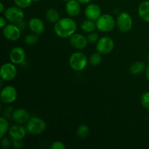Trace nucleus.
Masks as SVG:
<instances>
[{
    "label": "nucleus",
    "mask_w": 149,
    "mask_h": 149,
    "mask_svg": "<svg viewBox=\"0 0 149 149\" xmlns=\"http://www.w3.org/2000/svg\"><path fill=\"white\" fill-rule=\"evenodd\" d=\"M17 74V70L14 63H4L0 69V77L4 81H12L16 77Z\"/></svg>",
    "instance_id": "6e6552de"
},
{
    "label": "nucleus",
    "mask_w": 149,
    "mask_h": 149,
    "mask_svg": "<svg viewBox=\"0 0 149 149\" xmlns=\"http://www.w3.org/2000/svg\"><path fill=\"white\" fill-rule=\"evenodd\" d=\"M26 52L20 47H15L11 49L9 55L10 62L15 65H20L26 60Z\"/></svg>",
    "instance_id": "9b49d317"
},
{
    "label": "nucleus",
    "mask_w": 149,
    "mask_h": 149,
    "mask_svg": "<svg viewBox=\"0 0 149 149\" xmlns=\"http://www.w3.org/2000/svg\"><path fill=\"white\" fill-rule=\"evenodd\" d=\"M89 62H90V65L93 66H97V65H100L102 62L101 54L99 53L98 52L92 54L89 59Z\"/></svg>",
    "instance_id": "b1692460"
},
{
    "label": "nucleus",
    "mask_w": 149,
    "mask_h": 149,
    "mask_svg": "<svg viewBox=\"0 0 149 149\" xmlns=\"http://www.w3.org/2000/svg\"><path fill=\"white\" fill-rule=\"evenodd\" d=\"M4 15L7 21L17 24L24 19V12L23 9L18 7H10L4 12Z\"/></svg>",
    "instance_id": "39448f33"
},
{
    "label": "nucleus",
    "mask_w": 149,
    "mask_h": 149,
    "mask_svg": "<svg viewBox=\"0 0 149 149\" xmlns=\"http://www.w3.org/2000/svg\"><path fill=\"white\" fill-rule=\"evenodd\" d=\"M70 43L75 49H83L87 46L88 40L84 35L75 33L70 37Z\"/></svg>",
    "instance_id": "f8f14e48"
},
{
    "label": "nucleus",
    "mask_w": 149,
    "mask_h": 149,
    "mask_svg": "<svg viewBox=\"0 0 149 149\" xmlns=\"http://www.w3.org/2000/svg\"><path fill=\"white\" fill-rule=\"evenodd\" d=\"M12 141H13V146H14L15 148H20L23 147V140L12 139Z\"/></svg>",
    "instance_id": "7c9ffc66"
},
{
    "label": "nucleus",
    "mask_w": 149,
    "mask_h": 149,
    "mask_svg": "<svg viewBox=\"0 0 149 149\" xmlns=\"http://www.w3.org/2000/svg\"><path fill=\"white\" fill-rule=\"evenodd\" d=\"M12 143H13V141L11 142L10 138H7V137H3V138H1V146H2L4 148H10L12 145Z\"/></svg>",
    "instance_id": "c756f323"
},
{
    "label": "nucleus",
    "mask_w": 149,
    "mask_h": 149,
    "mask_svg": "<svg viewBox=\"0 0 149 149\" xmlns=\"http://www.w3.org/2000/svg\"><path fill=\"white\" fill-rule=\"evenodd\" d=\"M89 134H90V128L87 125H81L77 128V135L79 138L84 139L88 137Z\"/></svg>",
    "instance_id": "4be33fe9"
},
{
    "label": "nucleus",
    "mask_w": 149,
    "mask_h": 149,
    "mask_svg": "<svg viewBox=\"0 0 149 149\" xmlns=\"http://www.w3.org/2000/svg\"><path fill=\"white\" fill-rule=\"evenodd\" d=\"M46 127V122L39 117H31L26 123L28 132L33 135H39L43 133Z\"/></svg>",
    "instance_id": "f03ea898"
},
{
    "label": "nucleus",
    "mask_w": 149,
    "mask_h": 149,
    "mask_svg": "<svg viewBox=\"0 0 149 149\" xmlns=\"http://www.w3.org/2000/svg\"><path fill=\"white\" fill-rule=\"evenodd\" d=\"M62 1H69V0H62Z\"/></svg>",
    "instance_id": "4c0bfd02"
},
{
    "label": "nucleus",
    "mask_w": 149,
    "mask_h": 149,
    "mask_svg": "<svg viewBox=\"0 0 149 149\" xmlns=\"http://www.w3.org/2000/svg\"><path fill=\"white\" fill-rule=\"evenodd\" d=\"M27 132L26 128L23 127V126L17 124V125H13L11 127H10L8 132L9 135L12 139L23 140L26 136Z\"/></svg>",
    "instance_id": "2eb2a0df"
},
{
    "label": "nucleus",
    "mask_w": 149,
    "mask_h": 149,
    "mask_svg": "<svg viewBox=\"0 0 149 149\" xmlns=\"http://www.w3.org/2000/svg\"><path fill=\"white\" fill-rule=\"evenodd\" d=\"M80 4H88V3L91 2L93 0H77Z\"/></svg>",
    "instance_id": "72a5a7b5"
},
{
    "label": "nucleus",
    "mask_w": 149,
    "mask_h": 149,
    "mask_svg": "<svg viewBox=\"0 0 149 149\" xmlns=\"http://www.w3.org/2000/svg\"><path fill=\"white\" fill-rule=\"evenodd\" d=\"M3 35L7 40L15 42L21 36V30L16 24L11 23L3 28Z\"/></svg>",
    "instance_id": "9d476101"
},
{
    "label": "nucleus",
    "mask_w": 149,
    "mask_h": 149,
    "mask_svg": "<svg viewBox=\"0 0 149 149\" xmlns=\"http://www.w3.org/2000/svg\"><path fill=\"white\" fill-rule=\"evenodd\" d=\"M65 11L69 17H77L81 13L80 3L77 0H69V1H66Z\"/></svg>",
    "instance_id": "dca6fc26"
},
{
    "label": "nucleus",
    "mask_w": 149,
    "mask_h": 149,
    "mask_svg": "<svg viewBox=\"0 0 149 149\" xmlns=\"http://www.w3.org/2000/svg\"><path fill=\"white\" fill-rule=\"evenodd\" d=\"M114 48L113 40L109 36H103L100 38L96 44V50L101 55L109 54Z\"/></svg>",
    "instance_id": "0eeeda50"
},
{
    "label": "nucleus",
    "mask_w": 149,
    "mask_h": 149,
    "mask_svg": "<svg viewBox=\"0 0 149 149\" xmlns=\"http://www.w3.org/2000/svg\"><path fill=\"white\" fill-rule=\"evenodd\" d=\"M16 25H17V26H18L19 28H20V30H23V29H26V23H25V22L23 21V20H22V21L20 22V23H17V24H16Z\"/></svg>",
    "instance_id": "473e14b6"
},
{
    "label": "nucleus",
    "mask_w": 149,
    "mask_h": 149,
    "mask_svg": "<svg viewBox=\"0 0 149 149\" xmlns=\"http://www.w3.org/2000/svg\"><path fill=\"white\" fill-rule=\"evenodd\" d=\"M10 127H9V123L6 118L1 117L0 118V138H2L4 135L9 132Z\"/></svg>",
    "instance_id": "5701e85b"
},
{
    "label": "nucleus",
    "mask_w": 149,
    "mask_h": 149,
    "mask_svg": "<svg viewBox=\"0 0 149 149\" xmlns=\"http://www.w3.org/2000/svg\"><path fill=\"white\" fill-rule=\"evenodd\" d=\"M29 28L33 33L40 35L45 31V23L43 20L38 17H33L29 22Z\"/></svg>",
    "instance_id": "f3484780"
},
{
    "label": "nucleus",
    "mask_w": 149,
    "mask_h": 149,
    "mask_svg": "<svg viewBox=\"0 0 149 149\" xmlns=\"http://www.w3.org/2000/svg\"><path fill=\"white\" fill-rule=\"evenodd\" d=\"M81 29L86 33H91L94 31L97 27H96V23L93 20L87 19L84 20L81 24Z\"/></svg>",
    "instance_id": "412c9836"
},
{
    "label": "nucleus",
    "mask_w": 149,
    "mask_h": 149,
    "mask_svg": "<svg viewBox=\"0 0 149 149\" xmlns=\"http://www.w3.org/2000/svg\"><path fill=\"white\" fill-rule=\"evenodd\" d=\"M84 15H85L87 19L96 21L102 15L101 9L97 4H90L86 7L85 10H84Z\"/></svg>",
    "instance_id": "ddd939ff"
},
{
    "label": "nucleus",
    "mask_w": 149,
    "mask_h": 149,
    "mask_svg": "<svg viewBox=\"0 0 149 149\" xmlns=\"http://www.w3.org/2000/svg\"><path fill=\"white\" fill-rule=\"evenodd\" d=\"M132 18L129 13L123 12L118 15L116 19V26L121 32L127 33L130 31L132 29Z\"/></svg>",
    "instance_id": "423d86ee"
},
{
    "label": "nucleus",
    "mask_w": 149,
    "mask_h": 149,
    "mask_svg": "<svg viewBox=\"0 0 149 149\" xmlns=\"http://www.w3.org/2000/svg\"><path fill=\"white\" fill-rule=\"evenodd\" d=\"M87 58L83 52H76L69 58V65L73 70L81 71L87 67Z\"/></svg>",
    "instance_id": "20e7f679"
},
{
    "label": "nucleus",
    "mask_w": 149,
    "mask_h": 149,
    "mask_svg": "<svg viewBox=\"0 0 149 149\" xmlns=\"http://www.w3.org/2000/svg\"><path fill=\"white\" fill-rule=\"evenodd\" d=\"M141 102L142 106L145 109H149V91L146 92L142 95L141 98Z\"/></svg>",
    "instance_id": "bb28decb"
},
{
    "label": "nucleus",
    "mask_w": 149,
    "mask_h": 149,
    "mask_svg": "<svg viewBox=\"0 0 149 149\" xmlns=\"http://www.w3.org/2000/svg\"><path fill=\"white\" fill-rule=\"evenodd\" d=\"M12 118L15 123L19 125L27 123L31 119L29 111L24 109H17L15 110L12 114Z\"/></svg>",
    "instance_id": "4468645a"
},
{
    "label": "nucleus",
    "mask_w": 149,
    "mask_h": 149,
    "mask_svg": "<svg viewBox=\"0 0 149 149\" xmlns=\"http://www.w3.org/2000/svg\"><path fill=\"white\" fill-rule=\"evenodd\" d=\"M17 97L16 89L11 85L5 86L1 91V100L5 104H11L14 103Z\"/></svg>",
    "instance_id": "1a4fd4ad"
},
{
    "label": "nucleus",
    "mask_w": 149,
    "mask_h": 149,
    "mask_svg": "<svg viewBox=\"0 0 149 149\" xmlns=\"http://www.w3.org/2000/svg\"><path fill=\"white\" fill-rule=\"evenodd\" d=\"M39 40V38H38L37 34H35V33H31V34H29L25 37V42H26L27 45H33L35 44H36Z\"/></svg>",
    "instance_id": "393cba45"
},
{
    "label": "nucleus",
    "mask_w": 149,
    "mask_h": 149,
    "mask_svg": "<svg viewBox=\"0 0 149 149\" xmlns=\"http://www.w3.org/2000/svg\"><path fill=\"white\" fill-rule=\"evenodd\" d=\"M0 7H1V8H0V13H3V12H4V4H3L2 2H0Z\"/></svg>",
    "instance_id": "c9c22d12"
},
{
    "label": "nucleus",
    "mask_w": 149,
    "mask_h": 149,
    "mask_svg": "<svg viewBox=\"0 0 149 149\" xmlns=\"http://www.w3.org/2000/svg\"><path fill=\"white\" fill-rule=\"evenodd\" d=\"M146 79L149 81V65L147 67L146 69Z\"/></svg>",
    "instance_id": "f704fd0d"
},
{
    "label": "nucleus",
    "mask_w": 149,
    "mask_h": 149,
    "mask_svg": "<svg viewBox=\"0 0 149 149\" xmlns=\"http://www.w3.org/2000/svg\"><path fill=\"white\" fill-rule=\"evenodd\" d=\"M138 13L143 20L149 23V1H144L140 4Z\"/></svg>",
    "instance_id": "a211bd4d"
},
{
    "label": "nucleus",
    "mask_w": 149,
    "mask_h": 149,
    "mask_svg": "<svg viewBox=\"0 0 149 149\" xmlns=\"http://www.w3.org/2000/svg\"><path fill=\"white\" fill-rule=\"evenodd\" d=\"M39 0H32V1H33V2H37V1H39Z\"/></svg>",
    "instance_id": "e433bc0d"
},
{
    "label": "nucleus",
    "mask_w": 149,
    "mask_h": 149,
    "mask_svg": "<svg viewBox=\"0 0 149 149\" xmlns=\"http://www.w3.org/2000/svg\"><path fill=\"white\" fill-rule=\"evenodd\" d=\"M146 70V64L142 61H138L130 65L129 68V71L130 74L133 75H138L141 73L143 72Z\"/></svg>",
    "instance_id": "aec40b11"
},
{
    "label": "nucleus",
    "mask_w": 149,
    "mask_h": 149,
    "mask_svg": "<svg viewBox=\"0 0 149 149\" xmlns=\"http://www.w3.org/2000/svg\"><path fill=\"white\" fill-rule=\"evenodd\" d=\"M77 29V23L71 17L61 18L54 26L55 34L61 38H70L76 33Z\"/></svg>",
    "instance_id": "f257e3e1"
},
{
    "label": "nucleus",
    "mask_w": 149,
    "mask_h": 149,
    "mask_svg": "<svg viewBox=\"0 0 149 149\" xmlns=\"http://www.w3.org/2000/svg\"><path fill=\"white\" fill-rule=\"evenodd\" d=\"M7 26V19L5 17H0V26L1 28H4Z\"/></svg>",
    "instance_id": "2f4dec72"
},
{
    "label": "nucleus",
    "mask_w": 149,
    "mask_h": 149,
    "mask_svg": "<svg viewBox=\"0 0 149 149\" xmlns=\"http://www.w3.org/2000/svg\"><path fill=\"white\" fill-rule=\"evenodd\" d=\"M50 148L52 149H65L66 146L64 144V143H63L62 141H55L52 143Z\"/></svg>",
    "instance_id": "c85d7f7f"
},
{
    "label": "nucleus",
    "mask_w": 149,
    "mask_h": 149,
    "mask_svg": "<svg viewBox=\"0 0 149 149\" xmlns=\"http://www.w3.org/2000/svg\"><path fill=\"white\" fill-rule=\"evenodd\" d=\"M45 17L47 20L51 23H57L61 19L59 12L55 8H50L47 10L45 13Z\"/></svg>",
    "instance_id": "6ab92c4d"
},
{
    "label": "nucleus",
    "mask_w": 149,
    "mask_h": 149,
    "mask_svg": "<svg viewBox=\"0 0 149 149\" xmlns=\"http://www.w3.org/2000/svg\"><path fill=\"white\" fill-rule=\"evenodd\" d=\"M96 27L101 32H109L114 29L116 21L112 15L103 14L96 20Z\"/></svg>",
    "instance_id": "7ed1b4c3"
},
{
    "label": "nucleus",
    "mask_w": 149,
    "mask_h": 149,
    "mask_svg": "<svg viewBox=\"0 0 149 149\" xmlns=\"http://www.w3.org/2000/svg\"><path fill=\"white\" fill-rule=\"evenodd\" d=\"M14 2L17 7L21 9H26L30 7L33 1L32 0H14Z\"/></svg>",
    "instance_id": "a878e982"
},
{
    "label": "nucleus",
    "mask_w": 149,
    "mask_h": 149,
    "mask_svg": "<svg viewBox=\"0 0 149 149\" xmlns=\"http://www.w3.org/2000/svg\"><path fill=\"white\" fill-rule=\"evenodd\" d=\"M87 40H88V42L90 43H95L97 41L99 40V36L97 33L95 32H91V33H89V35L87 36Z\"/></svg>",
    "instance_id": "cd10ccee"
}]
</instances>
